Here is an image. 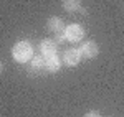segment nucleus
I'll return each instance as SVG.
<instances>
[{
	"label": "nucleus",
	"mask_w": 124,
	"mask_h": 117,
	"mask_svg": "<svg viewBox=\"0 0 124 117\" xmlns=\"http://www.w3.org/2000/svg\"><path fill=\"white\" fill-rule=\"evenodd\" d=\"M12 55H13V59H15V61L25 63V61H28V59L31 58V55H33L31 45H30L28 41H20V43H17V45L13 46Z\"/></svg>",
	"instance_id": "nucleus-1"
},
{
	"label": "nucleus",
	"mask_w": 124,
	"mask_h": 117,
	"mask_svg": "<svg viewBox=\"0 0 124 117\" xmlns=\"http://www.w3.org/2000/svg\"><path fill=\"white\" fill-rule=\"evenodd\" d=\"M65 36H66L68 41L76 43V41H79V40L85 36V30H83V27H79V25H76V23H73V25L66 27V30H65Z\"/></svg>",
	"instance_id": "nucleus-2"
},
{
	"label": "nucleus",
	"mask_w": 124,
	"mask_h": 117,
	"mask_svg": "<svg viewBox=\"0 0 124 117\" xmlns=\"http://www.w3.org/2000/svg\"><path fill=\"white\" fill-rule=\"evenodd\" d=\"M63 61H65L66 66H76L78 63L81 61V53H79V49H76V48L66 49V51H65V56H63Z\"/></svg>",
	"instance_id": "nucleus-3"
},
{
	"label": "nucleus",
	"mask_w": 124,
	"mask_h": 117,
	"mask_svg": "<svg viewBox=\"0 0 124 117\" xmlns=\"http://www.w3.org/2000/svg\"><path fill=\"white\" fill-rule=\"evenodd\" d=\"M98 45H96L94 41H88V43H85L81 48H79V53H81V56H85V58L91 59L94 58L96 55H98Z\"/></svg>",
	"instance_id": "nucleus-4"
},
{
	"label": "nucleus",
	"mask_w": 124,
	"mask_h": 117,
	"mask_svg": "<svg viewBox=\"0 0 124 117\" xmlns=\"http://www.w3.org/2000/svg\"><path fill=\"white\" fill-rule=\"evenodd\" d=\"M56 48H58V45L55 40H43L41 45H40V49H41V53H43L45 58L51 56V55H56Z\"/></svg>",
	"instance_id": "nucleus-5"
},
{
	"label": "nucleus",
	"mask_w": 124,
	"mask_h": 117,
	"mask_svg": "<svg viewBox=\"0 0 124 117\" xmlns=\"http://www.w3.org/2000/svg\"><path fill=\"white\" fill-rule=\"evenodd\" d=\"M45 66H46L48 71H58L60 66H61V59L58 58L56 55L46 56V58H45Z\"/></svg>",
	"instance_id": "nucleus-6"
},
{
	"label": "nucleus",
	"mask_w": 124,
	"mask_h": 117,
	"mask_svg": "<svg viewBox=\"0 0 124 117\" xmlns=\"http://www.w3.org/2000/svg\"><path fill=\"white\" fill-rule=\"evenodd\" d=\"M48 28H50V31H53V33H60V31H63V28H65V23H63L61 18L53 17V18L48 20Z\"/></svg>",
	"instance_id": "nucleus-7"
},
{
	"label": "nucleus",
	"mask_w": 124,
	"mask_h": 117,
	"mask_svg": "<svg viewBox=\"0 0 124 117\" xmlns=\"http://www.w3.org/2000/svg\"><path fill=\"white\" fill-rule=\"evenodd\" d=\"M63 8L66 12H76L81 8V3L79 0H63Z\"/></svg>",
	"instance_id": "nucleus-8"
},
{
	"label": "nucleus",
	"mask_w": 124,
	"mask_h": 117,
	"mask_svg": "<svg viewBox=\"0 0 124 117\" xmlns=\"http://www.w3.org/2000/svg\"><path fill=\"white\" fill-rule=\"evenodd\" d=\"M31 69H37V71L46 69V66H45V58L43 56H35V58L31 59Z\"/></svg>",
	"instance_id": "nucleus-9"
},
{
	"label": "nucleus",
	"mask_w": 124,
	"mask_h": 117,
	"mask_svg": "<svg viewBox=\"0 0 124 117\" xmlns=\"http://www.w3.org/2000/svg\"><path fill=\"white\" fill-rule=\"evenodd\" d=\"M55 41H56V45H58V43H65V41H66V36H65V35H61V33H58V36H56Z\"/></svg>",
	"instance_id": "nucleus-10"
},
{
	"label": "nucleus",
	"mask_w": 124,
	"mask_h": 117,
	"mask_svg": "<svg viewBox=\"0 0 124 117\" xmlns=\"http://www.w3.org/2000/svg\"><path fill=\"white\" fill-rule=\"evenodd\" d=\"M85 117H101V116H99L98 112H94V110H91V112H88Z\"/></svg>",
	"instance_id": "nucleus-11"
},
{
	"label": "nucleus",
	"mask_w": 124,
	"mask_h": 117,
	"mask_svg": "<svg viewBox=\"0 0 124 117\" xmlns=\"http://www.w3.org/2000/svg\"><path fill=\"white\" fill-rule=\"evenodd\" d=\"M2 73H3V64L0 63V74H2Z\"/></svg>",
	"instance_id": "nucleus-12"
}]
</instances>
